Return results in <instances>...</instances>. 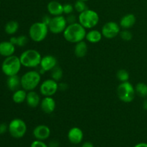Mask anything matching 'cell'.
Masks as SVG:
<instances>
[{
    "instance_id": "obj_4",
    "label": "cell",
    "mask_w": 147,
    "mask_h": 147,
    "mask_svg": "<svg viewBox=\"0 0 147 147\" xmlns=\"http://www.w3.org/2000/svg\"><path fill=\"white\" fill-rule=\"evenodd\" d=\"M48 26L42 22H36L29 28V37L34 42H41L47 37L49 32Z\"/></svg>"
},
{
    "instance_id": "obj_23",
    "label": "cell",
    "mask_w": 147,
    "mask_h": 147,
    "mask_svg": "<svg viewBox=\"0 0 147 147\" xmlns=\"http://www.w3.org/2000/svg\"><path fill=\"white\" fill-rule=\"evenodd\" d=\"M27 91L23 88L18 89L14 91L12 95V100L17 104H21L26 100Z\"/></svg>"
},
{
    "instance_id": "obj_43",
    "label": "cell",
    "mask_w": 147,
    "mask_h": 147,
    "mask_svg": "<svg viewBox=\"0 0 147 147\" xmlns=\"http://www.w3.org/2000/svg\"><path fill=\"white\" fill-rule=\"evenodd\" d=\"M0 4H1V1H0Z\"/></svg>"
},
{
    "instance_id": "obj_15",
    "label": "cell",
    "mask_w": 147,
    "mask_h": 147,
    "mask_svg": "<svg viewBox=\"0 0 147 147\" xmlns=\"http://www.w3.org/2000/svg\"><path fill=\"white\" fill-rule=\"evenodd\" d=\"M67 139L69 142L74 145L79 144L83 139V132L80 128L73 127L68 131Z\"/></svg>"
},
{
    "instance_id": "obj_28",
    "label": "cell",
    "mask_w": 147,
    "mask_h": 147,
    "mask_svg": "<svg viewBox=\"0 0 147 147\" xmlns=\"http://www.w3.org/2000/svg\"><path fill=\"white\" fill-rule=\"evenodd\" d=\"M74 8H75V10L80 14V13L86 11V10L88 9V7L87 5H86V1H80V0H76V1L74 4Z\"/></svg>"
},
{
    "instance_id": "obj_9",
    "label": "cell",
    "mask_w": 147,
    "mask_h": 147,
    "mask_svg": "<svg viewBox=\"0 0 147 147\" xmlns=\"http://www.w3.org/2000/svg\"><path fill=\"white\" fill-rule=\"evenodd\" d=\"M67 26V22L64 16H55L52 17L50 23L48 25L49 31L53 34H59L63 33Z\"/></svg>"
},
{
    "instance_id": "obj_20",
    "label": "cell",
    "mask_w": 147,
    "mask_h": 147,
    "mask_svg": "<svg viewBox=\"0 0 147 147\" xmlns=\"http://www.w3.org/2000/svg\"><path fill=\"white\" fill-rule=\"evenodd\" d=\"M102 38H103V34H102L101 31L95 30V29H91L90 31L87 32V33H86V41L92 43V44L98 43L99 42L101 41Z\"/></svg>"
},
{
    "instance_id": "obj_21",
    "label": "cell",
    "mask_w": 147,
    "mask_h": 147,
    "mask_svg": "<svg viewBox=\"0 0 147 147\" xmlns=\"http://www.w3.org/2000/svg\"><path fill=\"white\" fill-rule=\"evenodd\" d=\"M87 53L88 45L84 40L75 44L74 54L76 57L78 58H83L87 55Z\"/></svg>"
},
{
    "instance_id": "obj_14",
    "label": "cell",
    "mask_w": 147,
    "mask_h": 147,
    "mask_svg": "<svg viewBox=\"0 0 147 147\" xmlns=\"http://www.w3.org/2000/svg\"><path fill=\"white\" fill-rule=\"evenodd\" d=\"M40 106L45 113L51 114L55 110L56 102L52 96H45L41 100Z\"/></svg>"
},
{
    "instance_id": "obj_26",
    "label": "cell",
    "mask_w": 147,
    "mask_h": 147,
    "mask_svg": "<svg viewBox=\"0 0 147 147\" xmlns=\"http://www.w3.org/2000/svg\"><path fill=\"white\" fill-rule=\"evenodd\" d=\"M50 76H51V78L55 80V81L59 82L62 78H63V71L62 70V68L59 66H56L55 67L53 70L50 71Z\"/></svg>"
},
{
    "instance_id": "obj_38",
    "label": "cell",
    "mask_w": 147,
    "mask_h": 147,
    "mask_svg": "<svg viewBox=\"0 0 147 147\" xmlns=\"http://www.w3.org/2000/svg\"><path fill=\"white\" fill-rule=\"evenodd\" d=\"M81 147H94L93 144L90 142H86L83 144Z\"/></svg>"
},
{
    "instance_id": "obj_36",
    "label": "cell",
    "mask_w": 147,
    "mask_h": 147,
    "mask_svg": "<svg viewBox=\"0 0 147 147\" xmlns=\"http://www.w3.org/2000/svg\"><path fill=\"white\" fill-rule=\"evenodd\" d=\"M68 88V85L66 83H58V90L62 91H65Z\"/></svg>"
},
{
    "instance_id": "obj_1",
    "label": "cell",
    "mask_w": 147,
    "mask_h": 147,
    "mask_svg": "<svg viewBox=\"0 0 147 147\" xmlns=\"http://www.w3.org/2000/svg\"><path fill=\"white\" fill-rule=\"evenodd\" d=\"M86 29L78 22L73 24H67L63 34L66 41L70 43L76 44L79 42L83 41L86 39Z\"/></svg>"
},
{
    "instance_id": "obj_10",
    "label": "cell",
    "mask_w": 147,
    "mask_h": 147,
    "mask_svg": "<svg viewBox=\"0 0 147 147\" xmlns=\"http://www.w3.org/2000/svg\"><path fill=\"white\" fill-rule=\"evenodd\" d=\"M58 90V82L52 78L46 79L40 85V94L45 97L54 96Z\"/></svg>"
},
{
    "instance_id": "obj_30",
    "label": "cell",
    "mask_w": 147,
    "mask_h": 147,
    "mask_svg": "<svg viewBox=\"0 0 147 147\" xmlns=\"http://www.w3.org/2000/svg\"><path fill=\"white\" fill-rule=\"evenodd\" d=\"M29 41V38L26 35H20L17 37V42L16 46H18L20 47H24L27 44Z\"/></svg>"
},
{
    "instance_id": "obj_44",
    "label": "cell",
    "mask_w": 147,
    "mask_h": 147,
    "mask_svg": "<svg viewBox=\"0 0 147 147\" xmlns=\"http://www.w3.org/2000/svg\"><path fill=\"white\" fill-rule=\"evenodd\" d=\"M57 1H59V0H57Z\"/></svg>"
},
{
    "instance_id": "obj_2",
    "label": "cell",
    "mask_w": 147,
    "mask_h": 147,
    "mask_svg": "<svg viewBox=\"0 0 147 147\" xmlns=\"http://www.w3.org/2000/svg\"><path fill=\"white\" fill-rule=\"evenodd\" d=\"M42 57L40 52L34 49L24 50L20 56L22 65L27 68H35L39 67Z\"/></svg>"
},
{
    "instance_id": "obj_29",
    "label": "cell",
    "mask_w": 147,
    "mask_h": 147,
    "mask_svg": "<svg viewBox=\"0 0 147 147\" xmlns=\"http://www.w3.org/2000/svg\"><path fill=\"white\" fill-rule=\"evenodd\" d=\"M120 35L121 38L123 40V41L129 42L131 41L133 38V34L131 32V31L129 30H123L122 31L120 32Z\"/></svg>"
},
{
    "instance_id": "obj_16",
    "label": "cell",
    "mask_w": 147,
    "mask_h": 147,
    "mask_svg": "<svg viewBox=\"0 0 147 147\" xmlns=\"http://www.w3.org/2000/svg\"><path fill=\"white\" fill-rule=\"evenodd\" d=\"M47 9L49 14L52 17L63 15V4L57 0H52L47 4Z\"/></svg>"
},
{
    "instance_id": "obj_33",
    "label": "cell",
    "mask_w": 147,
    "mask_h": 147,
    "mask_svg": "<svg viewBox=\"0 0 147 147\" xmlns=\"http://www.w3.org/2000/svg\"><path fill=\"white\" fill-rule=\"evenodd\" d=\"M30 147H49V146L45 143L44 141L34 140L32 142Z\"/></svg>"
},
{
    "instance_id": "obj_25",
    "label": "cell",
    "mask_w": 147,
    "mask_h": 147,
    "mask_svg": "<svg viewBox=\"0 0 147 147\" xmlns=\"http://www.w3.org/2000/svg\"><path fill=\"white\" fill-rule=\"evenodd\" d=\"M135 87L136 94L142 98H147V84L143 82L137 83Z\"/></svg>"
},
{
    "instance_id": "obj_31",
    "label": "cell",
    "mask_w": 147,
    "mask_h": 147,
    "mask_svg": "<svg viewBox=\"0 0 147 147\" xmlns=\"http://www.w3.org/2000/svg\"><path fill=\"white\" fill-rule=\"evenodd\" d=\"M74 10V5H73L70 3H65V4H63V14H66V15L73 14Z\"/></svg>"
},
{
    "instance_id": "obj_37",
    "label": "cell",
    "mask_w": 147,
    "mask_h": 147,
    "mask_svg": "<svg viewBox=\"0 0 147 147\" xmlns=\"http://www.w3.org/2000/svg\"><path fill=\"white\" fill-rule=\"evenodd\" d=\"M49 147H59L58 142L55 140H53L50 142Z\"/></svg>"
},
{
    "instance_id": "obj_11",
    "label": "cell",
    "mask_w": 147,
    "mask_h": 147,
    "mask_svg": "<svg viewBox=\"0 0 147 147\" xmlns=\"http://www.w3.org/2000/svg\"><path fill=\"white\" fill-rule=\"evenodd\" d=\"M121 27L119 24L116 22L110 21L106 22L101 29V33L103 37L109 40L115 38L120 34Z\"/></svg>"
},
{
    "instance_id": "obj_27",
    "label": "cell",
    "mask_w": 147,
    "mask_h": 147,
    "mask_svg": "<svg viewBox=\"0 0 147 147\" xmlns=\"http://www.w3.org/2000/svg\"><path fill=\"white\" fill-rule=\"evenodd\" d=\"M116 78L121 83H123V82L129 81L130 76L127 70L124 69H120L116 73Z\"/></svg>"
},
{
    "instance_id": "obj_6",
    "label": "cell",
    "mask_w": 147,
    "mask_h": 147,
    "mask_svg": "<svg viewBox=\"0 0 147 147\" xmlns=\"http://www.w3.org/2000/svg\"><path fill=\"white\" fill-rule=\"evenodd\" d=\"M99 15L95 10L87 9L86 11L80 13L78 17V22L86 30H91L98 25L99 22Z\"/></svg>"
},
{
    "instance_id": "obj_42",
    "label": "cell",
    "mask_w": 147,
    "mask_h": 147,
    "mask_svg": "<svg viewBox=\"0 0 147 147\" xmlns=\"http://www.w3.org/2000/svg\"><path fill=\"white\" fill-rule=\"evenodd\" d=\"M80 1H89V0H80Z\"/></svg>"
},
{
    "instance_id": "obj_40",
    "label": "cell",
    "mask_w": 147,
    "mask_h": 147,
    "mask_svg": "<svg viewBox=\"0 0 147 147\" xmlns=\"http://www.w3.org/2000/svg\"><path fill=\"white\" fill-rule=\"evenodd\" d=\"M9 41L11 42L13 45H14L16 46V42H17V37H15V36H12V37H11V38H10Z\"/></svg>"
},
{
    "instance_id": "obj_7",
    "label": "cell",
    "mask_w": 147,
    "mask_h": 147,
    "mask_svg": "<svg viewBox=\"0 0 147 147\" xmlns=\"http://www.w3.org/2000/svg\"><path fill=\"white\" fill-rule=\"evenodd\" d=\"M116 93L119 98L126 103L133 101L136 96L135 87L129 81L121 83L117 87Z\"/></svg>"
},
{
    "instance_id": "obj_34",
    "label": "cell",
    "mask_w": 147,
    "mask_h": 147,
    "mask_svg": "<svg viewBox=\"0 0 147 147\" xmlns=\"http://www.w3.org/2000/svg\"><path fill=\"white\" fill-rule=\"evenodd\" d=\"M52 17H52L51 15H50V14H47V15L43 16L42 18V21L41 22H42L44 24H47V25L48 26L49 24L50 23V21H51Z\"/></svg>"
},
{
    "instance_id": "obj_19",
    "label": "cell",
    "mask_w": 147,
    "mask_h": 147,
    "mask_svg": "<svg viewBox=\"0 0 147 147\" xmlns=\"http://www.w3.org/2000/svg\"><path fill=\"white\" fill-rule=\"evenodd\" d=\"M15 45L10 41H3L0 42V55L4 57H9L14 55Z\"/></svg>"
},
{
    "instance_id": "obj_41",
    "label": "cell",
    "mask_w": 147,
    "mask_h": 147,
    "mask_svg": "<svg viewBox=\"0 0 147 147\" xmlns=\"http://www.w3.org/2000/svg\"><path fill=\"white\" fill-rule=\"evenodd\" d=\"M143 109H144V110L147 111V99H146V100L144 101L143 103Z\"/></svg>"
},
{
    "instance_id": "obj_12",
    "label": "cell",
    "mask_w": 147,
    "mask_h": 147,
    "mask_svg": "<svg viewBox=\"0 0 147 147\" xmlns=\"http://www.w3.org/2000/svg\"><path fill=\"white\" fill-rule=\"evenodd\" d=\"M32 134L36 140L45 141L50 137L51 134V131L50 128L46 125H38L34 129Z\"/></svg>"
},
{
    "instance_id": "obj_17",
    "label": "cell",
    "mask_w": 147,
    "mask_h": 147,
    "mask_svg": "<svg viewBox=\"0 0 147 147\" xmlns=\"http://www.w3.org/2000/svg\"><path fill=\"white\" fill-rule=\"evenodd\" d=\"M25 102L29 107L32 109H35L40 106L41 99H40V95L37 92L34 90H31V91L27 92Z\"/></svg>"
},
{
    "instance_id": "obj_22",
    "label": "cell",
    "mask_w": 147,
    "mask_h": 147,
    "mask_svg": "<svg viewBox=\"0 0 147 147\" xmlns=\"http://www.w3.org/2000/svg\"><path fill=\"white\" fill-rule=\"evenodd\" d=\"M7 88L13 92L18 90L20 87H21V78L19 77L17 75L9 76L7 80Z\"/></svg>"
},
{
    "instance_id": "obj_32",
    "label": "cell",
    "mask_w": 147,
    "mask_h": 147,
    "mask_svg": "<svg viewBox=\"0 0 147 147\" xmlns=\"http://www.w3.org/2000/svg\"><path fill=\"white\" fill-rule=\"evenodd\" d=\"M66 21H67V24H73V23L78 22V17L75 15L74 14H70L67 15V17H65Z\"/></svg>"
},
{
    "instance_id": "obj_35",
    "label": "cell",
    "mask_w": 147,
    "mask_h": 147,
    "mask_svg": "<svg viewBox=\"0 0 147 147\" xmlns=\"http://www.w3.org/2000/svg\"><path fill=\"white\" fill-rule=\"evenodd\" d=\"M8 131V126L6 123H0V135L4 134Z\"/></svg>"
},
{
    "instance_id": "obj_13",
    "label": "cell",
    "mask_w": 147,
    "mask_h": 147,
    "mask_svg": "<svg viewBox=\"0 0 147 147\" xmlns=\"http://www.w3.org/2000/svg\"><path fill=\"white\" fill-rule=\"evenodd\" d=\"M57 65V60L55 56L47 55L42 57L40 67L45 72H50Z\"/></svg>"
},
{
    "instance_id": "obj_18",
    "label": "cell",
    "mask_w": 147,
    "mask_h": 147,
    "mask_svg": "<svg viewBox=\"0 0 147 147\" xmlns=\"http://www.w3.org/2000/svg\"><path fill=\"white\" fill-rule=\"evenodd\" d=\"M136 22V16L134 14L129 13V14H125L121 17L120 22H119V25H120L121 28H122L123 30H129L134 25Z\"/></svg>"
},
{
    "instance_id": "obj_24",
    "label": "cell",
    "mask_w": 147,
    "mask_h": 147,
    "mask_svg": "<svg viewBox=\"0 0 147 147\" xmlns=\"http://www.w3.org/2000/svg\"><path fill=\"white\" fill-rule=\"evenodd\" d=\"M19 23L15 20H11L9 21L4 26V31L7 34L9 35H14L19 30Z\"/></svg>"
},
{
    "instance_id": "obj_8",
    "label": "cell",
    "mask_w": 147,
    "mask_h": 147,
    "mask_svg": "<svg viewBox=\"0 0 147 147\" xmlns=\"http://www.w3.org/2000/svg\"><path fill=\"white\" fill-rule=\"evenodd\" d=\"M27 126L25 122L21 119H12L8 125V131L14 139H21L25 135Z\"/></svg>"
},
{
    "instance_id": "obj_3",
    "label": "cell",
    "mask_w": 147,
    "mask_h": 147,
    "mask_svg": "<svg viewBox=\"0 0 147 147\" xmlns=\"http://www.w3.org/2000/svg\"><path fill=\"white\" fill-rule=\"evenodd\" d=\"M41 82V74L37 70H29L21 77V87L26 91H31L38 87Z\"/></svg>"
},
{
    "instance_id": "obj_39",
    "label": "cell",
    "mask_w": 147,
    "mask_h": 147,
    "mask_svg": "<svg viewBox=\"0 0 147 147\" xmlns=\"http://www.w3.org/2000/svg\"><path fill=\"white\" fill-rule=\"evenodd\" d=\"M134 147H147V143H144V142H141V143L137 144L135 145Z\"/></svg>"
},
{
    "instance_id": "obj_5",
    "label": "cell",
    "mask_w": 147,
    "mask_h": 147,
    "mask_svg": "<svg viewBox=\"0 0 147 147\" xmlns=\"http://www.w3.org/2000/svg\"><path fill=\"white\" fill-rule=\"evenodd\" d=\"M22 66V65L20 62V57L13 55L9 57H5L1 64V70L7 77L16 76L20 73Z\"/></svg>"
}]
</instances>
